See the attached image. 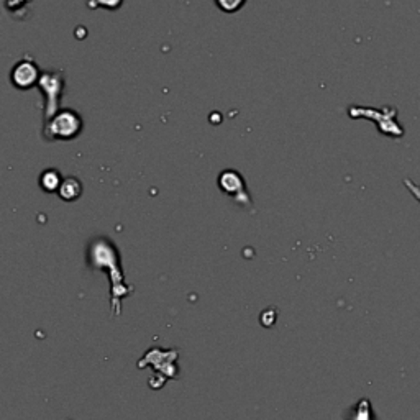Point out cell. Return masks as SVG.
<instances>
[{
  "mask_svg": "<svg viewBox=\"0 0 420 420\" xmlns=\"http://www.w3.org/2000/svg\"><path fill=\"white\" fill-rule=\"evenodd\" d=\"M178 360V352L176 350H160V348H153L138 361V368H143L145 364H155L156 371L164 373L166 378H176L178 376V368H176L174 361Z\"/></svg>",
  "mask_w": 420,
  "mask_h": 420,
  "instance_id": "6da1fadb",
  "label": "cell"
},
{
  "mask_svg": "<svg viewBox=\"0 0 420 420\" xmlns=\"http://www.w3.org/2000/svg\"><path fill=\"white\" fill-rule=\"evenodd\" d=\"M52 130L58 138H73L80 130V119L73 114V110H66V114L59 115L52 124Z\"/></svg>",
  "mask_w": 420,
  "mask_h": 420,
  "instance_id": "7a4b0ae2",
  "label": "cell"
},
{
  "mask_svg": "<svg viewBox=\"0 0 420 420\" xmlns=\"http://www.w3.org/2000/svg\"><path fill=\"white\" fill-rule=\"evenodd\" d=\"M38 79V71L32 63H20L15 68L12 74V80L17 84V88H32Z\"/></svg>",
  "mask_w": 420,
  "mask_h": 420,
  "instance_id": "3957f363",
  "label": "cell"
},
{
  "mask_svg": "<svg viewBox=\"0 0 420 420\" xmlns=\"http://www.w3.org/2000/svg\"><path fill=\"white\" fill-rule=\"evenodd\" d=\"M80 194V184L76 179L69 178L66 179L59 187V196L63 197L64 200H74L78 199Z\"/></svg>",
  "mask_w": 420,
  "mask_h": 420,
  "instance_id": "277c9868",
  "label": "cell"
},
{
  "mask_svg": "<svg viewBox=\"0 0 420 420\" xmlns=\"http://www.w3.org/2000/svg\"><path fill=\"white\" fill-rule=\"evenodd\" d=\"M40 182H42L43 189L47 192H53L61 187V179L56 171H47V173H43Z\"/></svg>",
  "mask_w": 420,
  "mask_h": 420,
  "instance_id": "5b68a950",
  "label": "cell"
},
{
  "mask_svg": "<svg viewBox=\"0 0 420 420\" xmlns=\"http://www.w3.org/2000/svg\"><path fill=\"white\" fill-rule=\"evenodd\" d=\"M243 4H245V0H217V5H219L224 12H235Z\"/></svg>",
  "mask_w": 420,
  "mask_h": 420,
  "instance_id": "8992f818",
  "label": "cell"
},
{
  "mask_svg": "<svg viewBox=\"0 0 420 420\" xmlns=\"http://www.w3.org/2000/svg\"><path fill=\"white\" fill-rule=\"evenodd\" d=\"M404 184H406L409 192H411V194L420 202V187L416 184V182H412L411 179H406V181H404Z\"/></svg>",
  "mask_w": 420,
  "mask_h": 420,
  "instance_id": "52a82bcc",
  "label": "cell"
}]
</instances>
